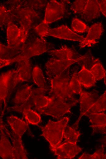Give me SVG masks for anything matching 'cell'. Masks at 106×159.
<instances>
[{"mask_svg": "<svg viewBox=\"0 0 106 159\" xmlns=\"http://www.w3.org/2000/svg\"><path fill=\"white\" fill-rule=\"evenodd\" d=\"M104 83L105 84V85L106 86V74H105V76H104Z\"/></svg>", "mask_w": 106, "mask_h": 159, "instance_id": "obj_39", "label": "cell"}, {"mask_svg": "<svg viewBox=\"0 0 106 159\" xmlns=\"http://www.w3.org/2000/svg\"><path fill=\"white\" fill-rule=\"evenodd\" d=\"M103 31L101 23L92 25L89 28L88 33L84 41L81 43L80 46L83 48L86 46L90 47L97 43L96 40L99 39Z\"/></svg>", "mask_w": 106, "mask_h": 159, "instance_id": "obj_14", "label": "cell"}, {"mask_svg": "<svg viewBox=\"0 0 106 159\" xmlns=\"http://www.w3.org/2000/svg\"><path fill=\"white\" fill-rule=\"evenodd\" d=\"M77 78L85 88H90L94 86L96 80L90 71L82 65L80 71L77 73Z\"/></svg>", "mask_w": 106, "mask_h": 159, "instance_id": "obj_19", "label": "cell"}, {"mask_svg": "<svg viewBox=\"0 0 106 159\" xmlns=\"http://www.w3.org/2000/svg\"><path fill=\"white\" fill-rule=\"evenodd\" d=\"M85 115L88 116L92 126H106V114L104 113H91Z\"/></svg>", "mask_w": 106, "mask_h": 159, "instance_id": "obj_25", "label": "cell"}, {"mask_svg": "<svg viewBox=\"0 0 106 159\" xmlns=\"http://www.w3.org/2000/svg\"><path fill=\"white\" fill-rule=\"evenodd\" d=\"M33 90L32 86L29 85L18 90L13 99V102L16 105H21L28 101L32 96Z\"/></svg>", "mask_w": 106, "mask_h": 159, "instance_id": "obj_22", "label": "cell"}, {"mask_svg": "<svg viewBox=\"0 0 106 159\" xmlns=\"http://www.w3.org/2000/svg\"><path fill=\"white\" fill-rule=\"evenodd\" d=\"M74 105L73 104L55 99L47 106L36 110L41 113L51 116L59 119L65 114L71 113L70 109Z\"/></svg>", "mask_w": 106, "mask_h": 159, "instance_id": "obj_5", "label": "cell"}, {"mask_svg": "<svg viewBox=\"0 0 106 159\" xmlns=\"http://www.w3.org/2000/svg\"><path fill=\"white\" fill-rule=\"evenodd\" d=\"M48 53L52 58L57 59L65 60L75 59L74 58L75 53L65 45L62 46L59 49L50 50Z\"/></svg>", "mask_w": 106, "mask_h": 159, "instance_id": "obj_21", "label": "cell"}, {"mask_svg": "<svg viewBox=\"0 0 106 159\" xmlns=\"http://www.w3.org/2000/svg\"><path fill=\"white\" fill-rule=\"evenodd\" d=\"M93 130L92 135L96 133L106 134V126H90Z\"/></svg>", "mask_w": 106, "mask_h": 159, "instance_id": "obj_37", "label": "cell"}, {"mask_svg": "<svg viewBox=\"0 0 106 159\" xmlns=\"http://www.w3.org/2000/svg\"><path fill=\"white\" fill-rule=\"evenodd\" d=\"M106 110V90L94 103L84 114L91 113H98Z\"/></svg>", "mask_w": 106, "mask_h": 159, "instance_id": "obj_24", "label": "cell"}, {"mask_svg": "<svg viewBox=\"0 0 106 159\" xmlns=\"http://www.w3.org/2000/svg\"><path fill=\"white\" fill-rule=\"evenodd\" d=\"M65 7L63 2L50 1L45 9L44 20L48 24L63 18L65 15Z\"/></svg>", "mask_w": 106, "mask_h": 159, "instance_id": "obj_7", "label": "cell"}, {"mask_svg": "<svg viewBox=\"0 0 106 159\" xmlns=\"http://www.w3.org/2000/svg\"><path fill=\"white\" fill-rule=\"evenodd\" d=\"M103 146L96 151L93 154L83 153L78 159H103L104 154Z\"/></svg>", "mask_w": 106, "mask_h": 159, "instance_id": "obj_34", "label": "cell"}, {"mask_svg": "<svg viewBox=\"0 0 106 159\" xmlns=\"http://www.w3.org/2000/svg\"><path fill=\"white\" fill-rule=\"evenodd\" d=\"M32 75L34 83L39 87H45V78L41 69L38 66L36 65L34 67Z\"/></svg>", "mask_w": 106, "mask_h": 159, "instance_id": "obj_27", "label": "cell"}, {"mask_svg": "<svg viewBox=\"0 0 106 159\" xmlns=\"http://www.w3.org/2000/svg\"><path fill=\"white\" fill-rule=\"evenodd\" d=\"M18 62L19 66L17 70H15L13 77L15 86L20 82L28 81L31 75V64L29 59Z\"/></svg>", "mask_w": 106, "mask_h": 159, "instance_id": "obj_12", "label": "cell"}, {"mask_svg": "<svg viewBox=\"0 0 106 159\" xmlns=\"http://www.w3.org/2000/svg\"><path fill=\"white\" fill-rule=\"evenodd\" d=\"M81 61L83 62L82 65L89 70L94 64L100 62L97 59H95L90 54H87L84 55V57Z\"/></svg>", "mask_w": 106, "mask_h": 159, "instance_id": "obj_35", "label": "cell"}, {"mask_svg": "<svg viewBox=\"0 0 106 159\" xmlns=\"http://www.w3.org/2000/svg\"><path fill=\"white\" fill-rule=\"evenodd\" d=\"M51 47L44 38H37L28 44H24L21 48L20 54L15 58L10 60L0 61V66L9 65L15 62L29 59L32 57L39 55L47 51Z\"/></svg>", "mask_w": 106, "mask_h": 159, "instance_id": "obj_2", "label": "cell"}, {"mask_svg": "<svg viewBox=\"0 0 106 159\" xmlns=\"http://www.w3.org/2000/svg\"><path fill=\"white\" fill-rule=\"evenodd\" d=\"M49 28L48 24L43 20L39 24L34 28V29L41 38H44L46 36L47 32Z\"/></svg>", "mask_w": 106, "mask_h": 159, "instance_id": "obj_36", "label": "cell"}, {"mask_svg": "<svg viewBox=\"0 0 106 159\" xmlns=\"http://www.w3.org/2000/svg\"><path fill=\"white\" fill-rule=\"evenodd\" d=\"M71 26L73 30L79 33L85 32L89 29V28L84 23L76 18L73 19Z\"/></svg>", "mask_w": 106, "mask_h": 159, "instance_id": "obj_30", "label": "cell"}, {"mask_svg": "<svg viewBox=\"0 0 106 159\" xmlns=\"http://www.w3.org/2000/svg\"><path fill=\"white\" fill-rule=\"evenodd\" d=\"M100 9L98 0H88L85 8L81 14L82 18L86 21H90L99 17Z\"/></svg>", "mask_w": 106, "mask_h": 159, "instance_id": "obj_16", "label": "cell"}, {"mask_svg": "<svg viewBox=\"0 0 106 159\" xmlns=\"http://www.w3.org/2000/svg\"><path fill=\"white\" fill-rule=\"evenodd\" d=\"M80 135L79 131L67 125L64 130L63 137L66 142L76 144Z\"/></svg>", "mask_w": 106, "mask_h": 159, "instance_id": "obj_26", "label": "cell"}, {"mask_svg": "<svg viewBox=\"0 0 106 159\" xmlns=\"http://www.w3.org/2000/svg\"><path fill=\"white\" fill-rule=\"evenodd\" d=\"M0 60H10L19 55L21 52V49L6 46L0 43Z\"/></svg>", "mask_w": 106, "mask_h": 159, "instance_id": "obj_23", "label": "cell"}, {"mask_svg": "<svg viewBox=\"0 0 106 159\" xmlns=\"http://www.w3.org/2000/svg\"><path fill=\"white\" fill-rule=\"evenodd\" d=\"M13 159H26V153L23 145L21 138L13 132L12 136Z\"/></svg>", "mask_w": 106, "mask_h": 159, "instance_id": "obj_20", "label": "cell"}, {"mask_svg": "<svg viewBox=\"0 0 106 159\" xmlns=\"http://www.w3.org/2000/svg\"><path fill=\"white\" fill-rule=\"evenodd\" d=\"M95 80H99L104 78L106 71L100 62L94 64L89 70Z\"/></svg>", "mask_w": 106, "mask_h": 159, "instance_id": "obj_29", "label": "cell"}, {"mask_svg": "<svg viewBox=\"0 0 106 159\" xmlns=\"http://www.w3.org/2000/svg\"><path fill=\"white\" fill-rule=\"evenodd\" d=\"M22 113L25 119L30 124L36 125L41 121L40 115L31 108L26 109Z\"/></svg>", "mask_w": 106, "mask_h": 159, "instance_id": "obj_28", "label": "cell"}, {"mask_svg": "<svg viewBox=\"0 0 106 159\" xmlns=\"http://www.w3.org/2000/svg\"><path fill=\"white\" fill-rule=\"evenodd\" d=\"M11 16L9 10H7L4 6H0V26L1 27L6 24L12 21Z\"/></svg>", "mask_w": 106, "mask_h": 159, "instance_id": "obj_33", "label": "cell"}, {"mask_svg": "<svg viewBox=\"0 0 106 159\" xmlns=\"http://www.w3.org/2000/svg\"><path fill=\"white\" fill-rule=\"evenodd\" d=\"M103 159H106V153L104 155L103 157Z\"/></svg>", "mask_w": 106, "mask_h": 159, "instance_id": "obj_40", "label": "cell"}, {"mask_svg": "<svg viewBox=\"0 0 106 159\" xmlns=\"http://www.w3.org/2000/svg\"><path fill=\"white\" fill-rule=\"evenodd\" d=\"M37 15L35 12L29 9H21L16 15V18L20 25V28L23 33L27 36L32 23V18Z\"/></svg>", "mask_w": 106, "mask_h": 159, "instance_id": "obj_13", "label": "cell"}, {"mask_svg": "<svg viewBox=\"0 0 106 159\" xmlns=\"http://www.w3.org/2000/svg\"><path fill=\"white\" fill-rule=\"evenodd\" d=\"M69 120L68 117H64L56 122L50 120L45 126L41 127L42 132L41 136L49 142L50 147H56L61 143L63 138L64 128Z\"/></svg>", "mask_w": 106, "mask_h": 159, "instance_id": "obj_3", "label": "cell"}, {"mask_svg": "<svg viewBox=\"0 0 106 159\" xmlns=\"http://www.w3.org/2000/svg\"><path fill=\"white\" fill-rule=\"evenodd\" d=\"M1 139L0 141V155L4 159H13L12 146L3 131L0 124Z\"/></svg>", "mask_w": 106, "mask_h": 159, "instance_id": "obj_17", "label": "cell"}, {"mask_svg": "<svg viewBox=\"0 0 106 159\" xmlns=\"http://www.w3.org/2000/svg\"><path fill=\"white\" fill-rule=\"evenodd\" d=\"M84 55L72 60H58L53 58L50 59L45 64L47 75L50 79L60 75L72 64L81 61Z\"/></svg>", "mask_w": 106, "mask_h": 159, "instance_id": "obj_4", "label": "cell"}, {"mask_svg": "<svg viewBox=\"0 0 106 159\" xmlns=\"http://www.w3.org/2000/svg\"><path fill=\"white\" fill-rule=\"evenodd\" d=\"M15 71V70H10L1 73L0 75V103L2 102L4 103V110L6 106V99L10 92L15 87L13 81V77Z\"/></svg>", "mask_w": 106, "mask_h": 159, "instance_id": "obj_8", "label": "cell"}, {"mask_svg": "<svg viewBox=\"0 0 106 159\" xmlns=\"http://www.w3.org/2000/svg\"><path fill=\"white\" fill-rule=\"evenodd\" d=\"M98 1L101 11L106 17V0H98Z\"/></svg>", "mask_w": 106, "mask_h": 159, "instance_id": "obj_38", "label": "cell"}, {"mask_svg": "<svg viewBox=\"0 0 106 159\" xmlns=\"http://www.w3.org/2000/svg\"><path fill=\"white\" fill-rule=\"evenodd\" d=\"M50 149L59 159L73 158L82 150L76 144L68 142Z\"/></svg>", "mask_w": 106, "mask_h": 159, "instance_id": "obj_10", "label": "cell"}, {"mask_svg": "<svg viewBox=\"0 0 106 159\" xmlns=\"http://www.w3.org/2000/svg\"><path fill=\"white\" fill-rule=\"evenodd\" d=\"M70 77L68 72H65L50 79V90L49 94L53 100H57L75 105L78 102L73 96L69 86Z\"/></svg>", "mask_w": 106, "mask_h": 159, "instance_id": "obj_1", "label": "cell"}, {"mask_svg": "<svg viewBox=\"0 0 106 159\" xmlns=\"http://www.w3.org/2000/svg\"><path fill=\"white\" fill-rule=\"evenodd\" d=\"M87 1L88 0H76L72 4L71 9L76 14H81L84 10Z\"/></svg>", "mask_w": 106, "mask_h": 159, "instance_id": "obj_32", "label": "cell"}, {"mask_svg": "<svg viewBox=\"0 0 106 159\" xmlns=\"http://www.w3.org/2000/svg\"><path fill=\"white\" fill-rule=\"evenodd\" d=\"M47 90L45 87L33 89L32 97L36 109L47 106L53 101L51 97L44 95Z\"/></svg>", "mask_w": 106, "mask_h": 159, "instance_id": "obj_15", "label": "cell"}, {"mask_svg": "<svg viewBox=\"0 0 106 159\" xmlns=\"http://www.w3.org/2000/svg\"><path fill=\"white\" fill-rule=\"evenodd\" d=\"M80 95V115L78 120L71 127L75 130L78 127L81 117L97 101V93L94 91L89 92L82 90Z\"/></svg>", "mask_w": 106, "mask_h": 159, "instance_id": "obj_11", "label": "cell"}, {"mask_svg": "<svg viewBox=\"0 0 106 159\" xmlns=\"http://www.w3.org/2000/svg\"><path fill=\"white\" fill-rule=\"evenodd\" d=\"M6 35L7 46L10 47L20 49L26 39L21 29L12 21L7 24Z\"/></svg>", "mask_w": 106, "mask_h": 159, "instance_id": "obj_6", "label": "cell"}, {"mask_svg": "<svg viewBox=\"0 0 106 159\" xmlns=\"http://www.w3.org/2000/svg\"><path fill=\"white\" fill-rule=\"evenodd\" d=\"M81 85L77 78V73L74 72L69 82V86L73 93L80 94L82 90Z\"/></svg>", "mask_w": 106, "mask_h": 159, "instance_id": "obj_31", "label": "cell"}, {"mask_svg": "<svg viewBox=\"0 0 106 159\" xmlns=\"http://www.w3.org/2000/svg\"><path fill=\"white\" fill-rule=\"evenodd\" d=\"M50 36L70 40L83 42L85 38L80 35L72 31L66 25H62L53 29H48L46 36Z\"/></svg>", "mask_w": 106, "mask_h": 159, "instance_id": "obj_9", "label": "cell"}, {"mask_svg": "<svg viewBox=\"0 0 106 159\" xmlns=\"http://www.w3.org/2000/svg\"><path fill=\"white\" fill-rule=\"evenodd\" d=\"M7 120L13 132L19 137L21 138L27 128V125L25 122L14 116L8 117Z\"/></svg>", "mask_w": 106, "mask_h": 159, "instance_id": "obj_18", "label": "cell"}]
</instances>
